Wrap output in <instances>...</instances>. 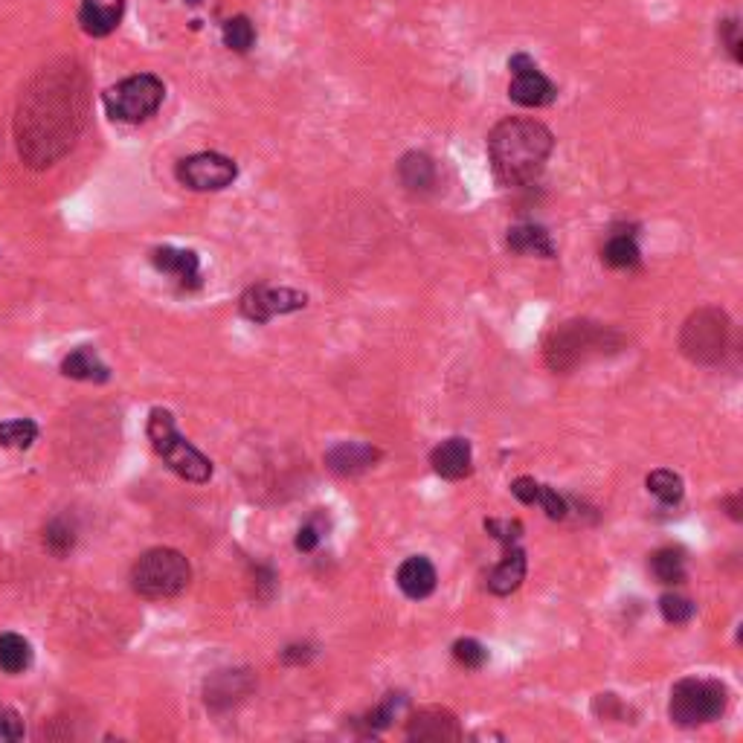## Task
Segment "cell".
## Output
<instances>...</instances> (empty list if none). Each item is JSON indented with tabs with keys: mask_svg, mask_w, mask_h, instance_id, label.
Masks as SVG:
<instances>
[{
	"mask_svg": "<svg viewBox=\"0 0 743 743\" xmlns=\"http://www.w3.org/2000/svg\"><path fill=\"white\" fill-rule=\"evenodd\" d=\"M398 175H401V183L413 192H424L436 183V166L427 154H418V151H410L404 154V160L398 163Z\"/></svg>",
	"mask_w": 743,
	"mask_h": 743,
	"instance_id": "obj_20",
	"label": "cell"
},
{
	"mask_svg": "<svg viewBox=\"0 0 743 743\" xmlns=\"http://www.w3.org/2000/svg\"><path fill=\"white\" fill-rule=\"evenodd\" d=\"M30 665V642L18 633H0V671L3 674H24Z\"/></svg>",
	"mask_w": 743,
	"mask_h": 743,
	"instance_id": "obj_21",
	"label": "cell"
},
{
	"mask_svg": "<svg viewBox=\"0 0 743 743\" xmlns=\"http://www.w3.org/2000/svg\"><path fill=\"white\" fill-rule=\"evenodd\" d=\"M651 569H654V575L659 584H683V578H685L683 549L665 546V549L654 552V558H651Z\"/></svg>",
	"mask_w": 743,
	"mask_h": 743,
	"instance_id": "obj_22",
	"label": "cell"
},
{
	"mask_svg": "<svg viewBox=\"0 0 743 743\" xmlns=\"http://www.w3.org/2000/svg\"><path fill=\"white\" fill-rule=\"evenodd\" d=\"M601 259H604L610 268H619V270L636 268V265H639V247H636L633 236L616 233V236H610V241L604 244Z\"/></svg>",
	"mask_w": 743,
	"mask_h": 743,
	"instance_id": "obj_23",
	"label": "cell"
},
{
	"mask_svg": "<svg viewBox=\"0 0 743 743\" xmlns=\"http://www.w3.org/2000/svg\"><path fill=\"white\" fill-rule=\"evenodd\" d=\"M506 241L508 247L514 253H520V256H543V259L555 256L552 238H549V233L543 227H537V224H517V227H511Z\"/></svg>",
	"mask_w": 743,
	"mask_h": 743,
	"instance_id": "obj_19",
	"label": "cell"
},
{
	"mask_svg": "<svg viewBox=\"0 0 743 743\" xmlns=\"http://www.w3.org/2000/svg\"><path fill=\"white\" fill-rule=\"evenodd\" d=\"M305 294L291 288H273V285H253L241 297V314L253 323H270L273 317L291 314L305 308Z\"/></svg>",
	"mask_w": 743,
	"mask_h": 743,
	"instance_id": "obj_9",
	"label": "cell"
},
{
	"mask_svg": "<svg viewBox=\"0 0 743 743\" xmlns=\"http://www.w3.org/2000/svg\"><path fill=\"white\" fill-rule=\"evenodd\" d=\"M44 546H47L56 558H64V555L73 552V546H76V526H73L67 517L53 520V523L44 529Z\"/></svg>",
	"mask_w": 743,
	"mask_h": 743,
	"instance_id": "obj_26",
	"label": "cell"
},
{
	"mask_svg": "<svg viewBox=\"0 0 743 743\" xmlns=\"http://www.w3.org/2000/svg\"><path fill=\"white\" fill-rule=\"evenodd\" d=\"M453 656H456V662H462L465 668H482V665L488 662L485 645L476 642V639H459V642L453 645Z\"/></svg>",
	"mask_w": 743,
	"mask_h": 743,
	"instance_id": "obj_30",
	"label": "cell"
},
{
	"mask_svg": "<svg viewBox=\"0 0 743 743\" xmlns=\"http://www.w3.org/2000/svg\"><path fill=\"white\" fill-rule=\"evenodd\" d=\"M224 44L233 50V53H247L253 44H256V30L253 24L244 18V15H236L224 24Z\"/></svg>",
	"mask_w": 743,
	"mask_h": 743,
	"instance_id": "obj_27",
	"label": "cell"
},
{
	"mask_svg": "<svg viewBox=\"0 0 743 743\" xmlns=\"http://www.w3.org/2000/svg\"><path fill=\"white\" fill-rule=\"evenodd\" d=\"M485 532L491 537H497L500 543H508V540H520L523 537V523L520 520H485Z\"/></svg>",
	"mask_w": 743,
	"mask_h": 743,
	"instance_id": "obj_32",
	"label": "cell"
},
{
	"mask_svg": "<svg viewBox=\"0 0 743 743\" xmlns=\"http://www.w3.org/2000/svg\"><path fill=\"white\" fill-rule=\"evenodd\" d=\"M407 738L421 743L462 741V726H459V720H456L453 712L430 706V709H418L416 714H410Z\"/></svg>",
	"mask_w": 743,
	"mask_h": 743,
	"instance_id": "obj_11",
	"label": "cell"
},
{
	"mask_svg": "<svg viewBox=\"0 0 743 743\" xmlns=\"http://www.w3.org/2000/svg\"><path fill=\"white\" fill-rule=\"evenodd\" d=\"M151 265L178 279L180 288H198L201 285V259L195 250H175V247H157L151 253Z\"/></svg>",
	"mask_w": 743,
	"mask_h": 743,
	"instance_id": "obj_14",
	"label": "cell"
},
{
	"mask_svg": "<svg viewBox=\"0 0 743 743\" xmlns=\"http://www.w3.org/2000/svg\"><path fill=\"white\" fill-rule=\"evenodd\" d=\"M146 433H149V442L151 447H154V453H157L180 479L195 482V485L209 482V476H212V462H209L198 447L189 445V442L180 436L178 427H175V416H172L169 410H160V407L151 410Z\"/></svg>",
	"mask_w": 743,
	"mask_h": 743,
	"instance_id": "obj_3",
	"label": "cell"
},
{
	"mask_svg": "<svg viewBox=\"0 0 743 743\" xmlns=\"http://www.w3.org/2000/svg\"><path fill=\"white\" fill-rule=\"evenodd\" d=\"M38 439V424L30 418H12L0 424V447L27 450Z\"/></svg>",
	"mask_w": 743,
	"mask_h": 743,
	"instance_id": "obj_24",
	"label": "cell"
},
{
	"mask_svg": "<svg viewBox=\"0 0 743 743\" xmlns=\"http://www.w3.org/2000/svg\"><path fill=\"white\" fill-rule=\"evenodd\" d=\"M125 12V0H82L79 24L93 38H105L117 30Z\"/></svg>",
	"mask_w": 743,
	"mask_h": 743,
	"instance_id": "obj_16",
	"label": "cell"
},
{
	"mask_svg": "<svg viewBox=\"0 0 743 743\" xmlns=\"http://www.w3.org/2000/svg\"><path fill=\"white\" fill-rule=\"evenodd\" d=\"M238 178V166L215 151H201L178 163V180L192 192H218Z\"/></svg>",
	"mask_w": 743,
	"mask_h": 743,
	"instance_id": "obj_8",
	"label": "cell"
},
{
	"mask_svg": "<svg viewBox=\"0 0 743 743\" xmlns=\"http://www.w3.org/2000/svg\"><path fill=\"white\" fill-rule=\"evenodd\" d=\"M192 581V566L178 549H149L131 566V590L143 598H175Z\"/></svg>",
	"mask_w": 743,
	"mask_h": 743,
	"instance_id": "obj_4",
	"label": "cell"
},
{
	"mask_svg": "<svg viewBox=\"0 0 743 743\" xmlns=\"http://www.w3.org/2000/svg\"><path fill=\"white\" fill-rule=\"evenodd\" d=\"M659 610H662V619H665L668 625H688L697 607H694L688 598H683V595L668 593L659 598Z\"/></svg>",
	"mask_w": 743,
	"mask_h": 743,
	"instance_id": "obj_29",
	"label": "cell"
},
{
	"mask_svg": "<svg viewBox=\"0 0 743 743\" xmlns=\"http://www.w3.org/2000/svg\"><path fill=\"white\" fill-rule=\"evenodd\" d=\"M680 349L700 366H717L732 352V323L720 308H700L685 320Z\"/></svg>",
	"mask_w": 743,
	"mask_h": 743,
	"instance_id": "obj_5",
	"label": "cell"
},
{
	"mask_svg": "<svg viewBox=\"0 0 743 743\" xmlns=\"http://www.w3.org/2000/svg\"><path fill=\"white\" fill-rule=\"evenodd\" d=\"M430 465L433 471L442 476V479H465L474 471V450H471V442L468 439H447L439 447H433L430 453Z\"/></svg>",
	"mask_w": 743,
	"mask_h": 743,
	"instance_id": "obj_13",
	"label": "cell"
},
{
	"mask_svg": "<svg viewBox=\"0 0 743 743\" xmlns=\"http://www.w3.org/2000/svg\"><path fill=\"white\" fill-rule=\"evenodd\" d=\"M537 506L546 511V517H549V520H564L566 514H569V506H566L564 497H561L555 488H549V485H543V488H540Z\"/></svg>",
	"mask_w": 743,
	"mask_h": 743,
	"instance_id": "obj_31",
	"label": "cell"
},
{
	"mask_svg": "<svg viewBox=\"0 0 743 743\" xmlns=\"http://www.w3.org/2000/svg\"><path fill=\"white\" fill-rule=\"evenodd\" d=\"M648 491L654 494L659 503L677 506L685 494L683 476L674 474V471H665V468H662V471H654V474L648 476Z\"/></svg>",
	"mask_w": 743,
	"mask_h": 743,
	"instance_id": "obj_25",
	"label": "cell"
},
{
	"mask_svg": "<svg viewBox=\"0 0 743 743\" xmlns=\"http://www.w3.org/2000/svg\"><path fill=\"white\" fill-rule=\"evenodd\" d=\"M511 67V85H508V96L523 105V108H543L552 105L558 90L555 85L537 70V64L529 56H514L508 61Z\"/></svg>",
	"mask_w": 743,
	"mask_h": 743,
	"instance_id": "obj_10",
	"label": "cell"
},
{
	"mask_svg": "<svg viewBox=\"0 0 743 743\" xmlns=\"http://www.w3.org/2000/svg\"><path fill=\"white\" fill-rule=\"evenodd\" d=\"M395 581H398L401 593L407 595V598L421 601V598H427V595L436 590L439 575H436V566L430 564L424 555H413V558H407L404 564L398 566Z\"/></svg>",
	"mask_w": 743,
	"mask_h": 743,
	"instance_id": "obj_17",
	"label": "cell"
},
{
	"mask_svg": "<svg viewBox=\"0 0 743 743\" xmlns=\"http://www.w3.org/2000/svg\"><path fill=\"white\" fill-rule=\"evenodd\" d=\"M320 540H323L320 529H317L314 523H305L297 532V543H294V546H297L299 552H314V549L320 546Z\"/></svg>",
	"mask_w": 743,
	"mask_h": 743,
	"instance_id": "obj_36",
	"label": "cell"
},
{
	"mask_svg": "<svg viewBox=\"0 0 743 743\" xmlns=\"http://www.w3.org/2000/svg\"><path fill=\"white\" fill-rule=\"evenodd\" d=\"M552 146V131L537 119H503L488 134V157L494 175L506 186H526L540 178Z\"/></svg>",
	"mask_w": 743,
	"mask_h": 743,
	"instance_id": "obj_1",
	"label": "cell"
},
{
	"mask_svg": "<svg viewBox=\"0 0 743 743\" xmlns=\"http://www.w3.org/2000/svg\"><path fill=\"white\" fill-rule=\"evenodd\" d=\"M720 41L726 44V50L732 53V59L743 61V38H741V24L732 18V21H723L720 24Z\"/></svg>",
	"mask_w": 743,
	"mask_h": 743,
	"instance_id": "obj_33",
	"label": "cell"
},
{
	"mask_svg": "<svg viewBox=\"0 0 743 743\" xmlns=\"http://www.w3.org/2000/svg\"><path fill=\"white\" fill-rule=\"evenodd\" d=\"M404 703H407V697H404V694H387V697H384V703H381L375 712H369L366 717H363V726H366L369 732H381V729H387Z\"/></svg>",
	"mask_w": 743,
	"mask_h": 743,
	"instance_id": "obj_28",
	"label": "cell"
},
{
	"mask_svg": "<svg viewBox=\"0 0 743 743\" xmlns=\"http://www.w3.org/2000/svg\"><path fill=\"white\" fill-rule=\"evenodd\" d=\"M523 581H526V552L520 540H508L503 543V561L488 572L485 584L494 595H511L520 590Z\"/></svg>",
	"mask_w": 743,
	"mask_h": 743,
	"instance_id": "obj_12",
	"label": "cell"
},
{
	"mask_svg": "<svg viewBox=\"0 0 743 743\" xmlns=\"http://www.w3.org/2000/svg\"><path fill=\"white\" fill-rule=\"evenodd\" d=\"M622 340L610 328L587 323V320H572L558 326L546 340V363L555 372H572L575 366L587 363L590 357L604 355L607 349H616Z\"/></svg>",
	"mask_w": 743,
	"mask_h": 743,
	"instance_id": "obj_2",
	"label": "cell"
},
{
	"mask_svg": "<svg viewBox=\"0 0 743 743\" xmlns=\"http://www.w3.org/2000/svg\"><path fill=\"white\" fill-rule=\"evenodd\" d=\"M61 372L73 381H85V384H105L111 378V369L99 360V355L90 349V346H82L76 349L73 355H67L61 360Z\"/></svg>",
	"mask_w": 743,
	"mask_h": 743,
	"instance_id": "obj_18",
	"label": "cell"
},
{
	"mask_svg": "<svg viewBox=\"0 0 743 743\" xmlns=\"http://www.w3.org/2000/svg\"><path fill=\"white\" fill-rule=\"evenodd\" d=\"M314 656V651L308 648V645H288L285 651H282V662L285 665H299V662H308Z\"/></svg>",
	"mask_w": 743,
	"mask_h": 743,
	"instance_id": "obj_37",
	"label": "cell"
},
{
	"mask_svg": "<svg viewBox=\"0 0 743 743\" xmlns=\"http://www.w3.org/2000/svg\"><path fill=\"white\" fill-rule=\"evenodd\" d=\"M163 96H166V85L154 73H137L105 90L102 102H105L108 117L134 125V122L149 119L163 105Z\"/></svg>",
	"mask_w": 743,
	"mask_h": 743,
	"instance_id": "obj_7",
	"label": "cell"
},
{
	"mask_svg": "<svg viewBox=\"0 0 743 743\" xmlns=\"http://www.w3.org/2000/svg\"><path fill=\"white\" fill-rule=\"evenodd\" d=\"M540 482L532 479V476H517L511 482V494L523 503V506H537V497H540Z\"/></svg>",
	"mask_w": 743,
	"mask_h": 743,
	"instance_id": "obj_34",
	"label": "cell"
},
{
	"mask_svg": "<svg viewBox=\"0 0 743 743\" xmlns=\"http://www.w3.org/2000/svg\"><path fill=\"white\" fill-rule=\"evenodd\" d=\"M24 738V720L12 709L0 712V741H21Z\"/></svg>",
	"mask_w": 743,
	"mask_h": 743,
	"instance_id": "obj_35",
	"label": "cell"
},
{
	"mask_svg": "<svg viewBox=\"0 0 743 743\" xmlns=\"http://www.w3.org/2000/svg\"><path fill=\"white\" fill-rule=\"evenodd\" d=\"M726 700H729V694L720 680L685 677L671 688L668 717L683 729H694V726L712 723L726 712Z\"/></svg>",
	"mask_w": 743,
	"mask_h": 743,
	"instance_id": "obj_6",
	"label": "cell"
},
{
	"mask_svg": "<svg viewBox=\"0 0 743 743\" xmlns=\"http://www.w3.org/2000/svg\"><path fill=\"white\" fill-rule=\"evenodd\" d=\"M378 459H381V450L372 445H363V442H343V445L331 447L326 453V465L340 476L363 474Z\"/></svg>",
	"mask_w": 743,
	"mask_h": 743,
	"instance_id": "obj_15",
	"label": "cell"
},
{
	"mask_svg": "<svg viewBox=\"0 0 743 743\" xmlns=\"http://www.w3.org/2000/svg\"><path fill=\"white\" fill-rule=\"evenodd\" d=\"M723 506L729 508V517L732 520H741L743 514H741V494H732L729 500H723Z\"/></svg>",
	"mask_w": 743,
	"mask_h": 743,
	"instance_id": "obj_38",
	"label": "cell"
}]
</instances>
